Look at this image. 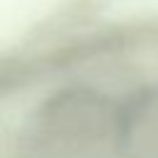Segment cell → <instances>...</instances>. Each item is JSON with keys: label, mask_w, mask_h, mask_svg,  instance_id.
<instances>
[{"label": "cell", "mask_w": 158, "mask_h": 158, "mask_svg": "<svg viewBox=\"0 0 158 158\" xmlns=\"http://www.w3.org/2000/svg\"><path fill=\"white\" fill-rule=\"evenodd\" d=\"M0 158H158V25L64 37L0 67Z\"/></svg>", "instance_id": "6da1fadb"}]
</instances>
